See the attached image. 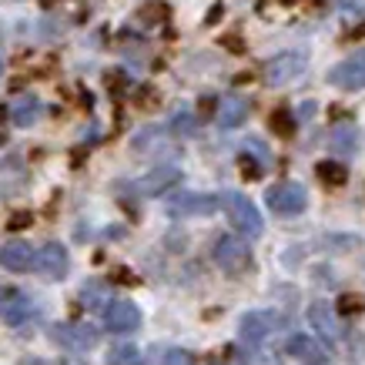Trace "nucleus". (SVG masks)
Listing matches in <instances>:
<instances>
[{
    "instance_id": "obj_1",
    "label": "nucleus",
    "mask_w": 365,
    "mask_h": 365,
    "mask_svg": "<svg viewBox=\"0 0 365 365\" xmlns=\"http://www.w3.org/2000/svg\"><path fill=\"white\" fill-rule=\"evenodd\" d=\"M222 208L228 215V222L245 235V238H258V235L265 232V225H262V211L255 208V201L242 191H225L222 195Z\"/></svg>"
},
{
    "instance_id": "obj_2",
    "label": "nucleus",
    "mask_w": 365,
    "mask_h": 365,
    "mask_svg": "<svg viewBox=\"0 0 365 365\" xmlns=\"http://www.w3.org/2000/svg\"><path fill=\"white\" fill-rule=\"evenodd\" d=\"M211 258L225 275H242V272L252 268V248L238 235H218L215 245H211Z\"/></svg>"
},
{
    "instance_id": "obj_3",
    "label": "nucleus",
    "mask_w": 365,
    "mask_h": 365,
    "mask_svg": "<svg viewBox=\"0 0 365 365\" xmlns=\"http://www.w3.org/2000/svg\"><path fill=\"white\" fill-rule=\"evenodd\" d=\"M51 339H54L61 349H67V352L81 355V352H91V349L101 342V332L94 325H84V322H67V325H54Z\"/></svg>"
},
{
    "instance_id": "obj_4",
    "label": "nucleus",
    "mask_w": 365,
    "mask_h": 365,
    "mask_svg": "<svg viewBox=\"0 0 365 365\" xmlns=\"http://www.w3.org/2000/svg\"><path fill=\"white\" fill-rule=\"evenodd\" d=\"M302 71H305V57L299 51H285V54H275L272 61H265L262 78H265L268 88H285V84L299 78Z\"/></svg>"
},
{
    "instance_id": "obj_5",
    "label": "nucleus",
    "mask_w": 365,
    "mask_h": 365,
    "mask_svg": "<svg viewBox=\"0 0 365 365\" xmlns=\"http://www.w3.org/2000/svg\"><path fill=\"white\" fill-rule=\"evenodd\" d=\"M282 325H285V319L275 309H255L242 319V339L248 345H258V342H265V339H272Z\"/></svg>"
},
{
    "instance_id": "obj_6",
    "label": "nucleus",
    "mask_w": 365,
    "mask_h": 365,
    "mask_svg": "<svg viewBox=\"0 0 365 365\" xmlns=\"http://www.w3.org/2000/svg\"><path fill=\"white\" fill-rule=\"evenodd\" d=\"M34 319V302L24 295L21 288L0 285V322H7L11 329H24Z\"/></svg>"
},
{
    "instance_id": "obj_7",
    "label": "nucleus",
    "mask_w": 365,
    "mask_h": 365,
    "mask_svg": "<svg viewBox=\"0 0 365 365\" xmlns=\"http://www.w3.org/2000/svg\"><path fill=\"white\" fill-rule=\"evenodd\" d=\"M265 201L275 215H302L305 205H309V191L302 185H295V181H282L275 188H268Z\"/></svg>"
},
{
    "instance_id": "obj_8",
    "label": "nucleus",
    "mask_w": 365,
    "mask_h": 365,
    "mask_svg": "<svg viewBox=\"0 0 365 365\" xmlns=\"http://www.w3.org/2000/svg\"><path fill=\"white\" fill-rule=\"evenodd\" d=\"M329 84L342 91H362L365 88V47L355 51L352 57L339 61L335 67H329Z\"/></svg>"
},
{
    "instance_id": "obj_9",
    "label": "nucleus",
    "mask_w": 365,
    "mask_h": 365,
    "mask_svg": "<svg viewBox=\"0 0 365 365\" xmlns=\"http://www.w3.org/2000/svg\"><path fill=\"white\" fill-rule=\"evenodd\" d=\"M34 268H37L47 282H61V278L71 272V255H67L64 245L47 242L37 248V255H34Z\"/></svg>"
},
{
    "instance_id": "obj_10",
    "label": "nucleus",
    "mask_w": 365,
    "mask_h": 365,
    "mask_svg": "<svg viewBox=\"0 0 365 365\" xmlns=\"http://www.w3.org/2000/svg\"><path fill=\"white\" fill-rule=\"evenodd\" d=\"M222 205V198L215 195H178L175 201H168V215L175 218H208Z\"/></svg>"
},
{
    "instance_id": "obj_11",
    "label": "nucleus",
    "mask_w": 365,
    "mask_h": 365,
    "mask_svg": "<svg viewBox=\"0 0 365 365\" xmlns=\"http://www.w3.org/2000/svg\"><path fill=\"white\" fill-rule=\"evenodd\" d=\"M288 355H292L299 365H329V359H332L325 345L315 342V339L305 332L288 335Z\"/></svg>"
},
{
    "instance_id": "obj_12",
    "label": "nucleus",
    "mask_w": 365,
    "mask_h": 365,
    "mask_svg": "<svg viewBox=\"0 0 365 365\" xmlns=\"http://www.w3.org/2000/svg\"><path fill=\"white\" fill-rule=\"evenodd\" d=\"M104 325L111 329V332H138L141 329V309L134 305V302H121L114 299L104 312Z\"/></svg>"
},
{
    "instance_id": "obj_13",
    "label": "nucleus",
    "mask_w": 365,
    "mask_h": 365,
    "mask_svg": "<svg viewBox=\"0 0 365 365\" xmlns=\"http://www.w3.org/2000/svg\"><path fill=\"white\" fill-rule=\"evenodd\" d=\"M178 181H181V171H178L175 165H158L144 178L134 181V195H165L171 185H178Z\"/></svg>"
},
{
    "instance_id": "obj_14",
    "label": "nucleus",
    "mask_w": 365,
    "mask_h": 365,
    "mask_svg": "<svg viewBox=\"0 0 365 365\" xmlns=\"http://www.w3.org/2000/svg\"><path fill=\"white\" fill-rule=\"evenodd\" d=\"M309 322L312 329L329 339V342H339L342 339V325H339V309H332L329 302H312L309 305Z\"/></svg>"
},
{
    "instance_id": "obj_15",
    "label": "nucleus",
    "mask_w": 365,
    "mask_h": 365,
    "mask_svg": "<svg viewBox=\"0 0 365 365\" xmlns=\"http://www.w3.org/2000/svg\"><path fill=\"white\" fill-rule=\"evenodd\" d=\"M0 265L7 272H27L34 265V248L21 238H7L0 245Z\"/></svg>"
},
{
    "instance_id": "obj_16",
    "label": "nucleus",
    "mask_w": 365,
    "mask_h": 365,
    "mask_svg": "<svg viewBox=\"0 0 365 365\" xmlns=\"http://www.w3.org/2000/svg\"><path fill=\"white\" fill-rule=\"evenodd\" d=\"M218 124L222 128H238V124L248 121V101L242 98V94H225L222 101H218Z\"/></svg>"
},
{
    "instance_id": "obj_17",
    "label": "nucleus",
    "mask_w": 365,
    "mask_h": 365,
    "mask_svg": "<svg viewBox=\"0 0 365 365\" xmlns=\"http://www.w3.org/2000/svg\"><path fill=\"white\" fill-rule=\"evenodd\" d=\"M134 151L138 155H155V151H168V131L165 128H141L134 138Z\"/></svg>"
},
{
    "instance_id": "obj_18",
    "label": "nucleus",
    "mask_w": 365,
    "mask_h": 365,
    "mask_svg": "<svg viewBox=\"0 0 365 365\" xmlns=\"http://www.w3.org/2000/svg\"><path fill=\"white\" fill-rule=\"evenodd\" d=\"M37 118H41V101L34 98V94H27V98H17L11 104V121L17 124V128H31Z\"/></svg>"
},
{
    "instance_id": "obj_19",
    "label": "nucleus",
    "mask_w": 365,
    "mask_h": 365,
    "mask_svg": "<svg viewBox=\"0 0 365 365\" xmlns=\"http://www.w3.org/2000/svg\"><path fill=\"white\" fill-rule=\"evenodd\" d=\"M81 299H84V305L88 309H104L108 312V305H111V288L104 285V282H88V285L81 288Z\"/></svg>"
},
{
    "instance_id": "obj_20",
    "label": "nucleus",
    "mask_w": 365,
    "mask_h": 365,
    "mask_svg": "<svg viewBox=\"0 0 365 365\" xmlns=\"http://www.w3.org/2000/svg\"><path fill=\"white\" fill-rule=\"evenodd\" d=\"M148 365H195V359L185 349H155Z\"/></svg>"
},
{
    "instance_id": "obj_21",
    "label": "nucleus",
    "mask_w": 365,
    "mask_h": 365,
    "mask_svg": "<svg viewBox=\"0 0 365 365\" xmlns=\"http://www.w3.org/2000/svg\"><path fill=\"white\" fill-rule=\"evenodd\" d=\"M329 141H332V151H339V155H352L355 148H359V131H355V128H335Z\"/></svg>"
},
{
    "instance_id": "obj_22",
    "label": "nucleus",
    "mask_w": 365,
    "mask_h": 365,
    "mask_svg": "<svg viewBox=\"0 0 365 365\" xmlns=\"http://www.w3.org/2000/svg\"><path fill=\"white\" fill-rule=\"evenodd\" d=\"M242 155L245 158H255V165L262 168V171H265V168H272V155H268V148H265V141H262V138H248Z\"/></svg>"
},
{
    "instance_id": "obj_23",
    "label": "nucleus",
    "mask_w": 365,
    "mask_h": 365,
    "mask_svg": "<svg viewBox=\"0 0 365 365\" xmlns=\"http://www.w3.org/2000/svg\"><path fill=\"white\" fill-rule=\"evenodd\" d=\"M108 365H141V352L134 345H114L108 352Z\"/></svg>"
},
{
    "instance_id": "obj_24",
    "label": "nucleus",
    "mask_w": 365,
    "mask_h": 365,
    "mask_svg": "<svg viewBox=\"0 0 365 365\" xmlns=\"http://www.w3.org/2000/svg\"><path fill=\"white\" fill-rule=\"evenodd\" d=\"M319 178L325 181V185H335V188H339V185H345V181H349V171H345L342 165H335V161H322V165H319Z\"/></svg>"
},
{
    "instance_id": "obj_25",
    "label": "nucleus",
    "mask_w": 365,
    "mask_h": 365,
    "mask_svg": "<svg viewBox=\"0 0 365 365\" xmlns=\"http://www.w3.org/2000/svg\"><path fill=\"white\" fill-rule=\"evenodd\" d=\"M272 128H275L278 134H285V138H288V134L295 131V118H292L288 111H275V118H272Z\"/></svg>"
},
{
    "instance_id": "obj_26",
    "label": "nucleus",
    "mask_w": 365,
    "mask_h": 365,
    "mask_svg": "<svg viewBox=\"0 0 365 365\" xmlns=\"http://www.w3.org/2000/svg\"><path fill=\"white\" fill-rule=\"evenodd\" d=\"M171 124H175V128H178L181 134H191V131H195V118H191L188 111H178V114H175V121H171Z\"/></svg>"
},
{
    "instance_id": "obj_27",
    "label": "nucleus",
    "mask_w": 365,
    "mask_h": 365,
    "mask_svg": "<svg viewBox=\"0 0 365 365\" xmlns=\"http://www.w3.org/2000/svg\"><path fill=\"white\" fill-rule=\"evenodd\" d=\"M362 309V299H359V295H345V299H339V312H345V315H349V312H359Z\"/></svg>"
},
{
    "instance_id": "obj_28",
    "label": "nucleus",
    "mask_w": 365,
    "mask_h": 365,
    "mask_svg": "<svg viewBox=\"0 0 365 365\" xmlns=\"http://www.w3.org/2000/svg\"><path fill=\"white\" fill-rule=\"evenodd\" d=\"M27 225H31V215H27V211H17L11 218V228H27Z\"/></svg>"
},
{
    "instance_id": "obj_29",
    "label": "nucleus",
    "mask_w": 365,
    "mask_h": 365,
    "mask_svg": "<svg viewBox=\"0 0 365 365\" xmlns=\"http://www.w3.org/2000/svg\"><path fill=\"white\" fill-rule=\"evenodd\" d=\"M218 17H222V4H218V7H215V11L208 14V24H215V21H218Z\"/></svg>"
},
{
    "instance_id": "obj_30",
    "label": "nucleus",
    "mask_w": 365,
    "mask_h": 365,
    "mask_svg": "<svg viewBox=\"0 0 365 365\" xmlns=\"http://www.w3.org/2000/svg\"><path fill=\"white\" fill-rule=\"evenodd\" d=\"M225 44L232 47V51H242V41H238V37H228V41H225Z\"/></svg>"
},
{
    "instance_id": "obj_31",
    "label": "nucleus",
    "mask_w": 365,
    "mask_h": 365,
    "mask_svg": "<svg viewBox=\"0 0 365 365\" xmlns=\"http://www.w3.org/2000/svg\"><path fill=\"white\" fill-rule=\"evenodd\" d=\"M0 71H4V61H0Z\"/></svg>"
},
{
    "instance_id": "obj_32",
    "label": "nucleus",
    "mask_w": 365,
    "mask_h": 365,
    "mask_svg": "<svg viewBox=\"0 0 365 365\" xmlns=\"http://www.w3.org/2000/svg\"><path fill=\"white\" fill-rule=\"evenodd\" d=\"M215 365H222V362H215Z\"/></svg>"
}]
</instances>
